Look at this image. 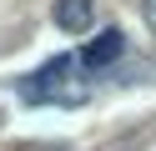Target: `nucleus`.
Returning a JSON list of instances; mask_svg holds the SVG:
<instances>
[{
    "label": "nucleus",
    "instance_id": "obj_3",
    "mask_svg": "<svg viewBox=\"0 0 156 151\" xmlns=\"http://www.w3.org/2000/svg\"><path fill=\"white\" fill-rule=\"evenodd\" d=\"M51 20L66 30V35H86V30L96 25V0H55Z\"/></svg>",
    "mask_w": 156,
    "mask_h": 151
},
{
    "label": "nucleus",
    "instance_id": "obj_4",
    "mask_svg": "<svg viewBox=\"0 0 156 151\" xmlns=\"http://www.w3.org/2000/svg\"><path fill=\"white\" fill-rule=\"evenodd\" d=\"M141 15H146V25L156 30V0H141Z\"/></svg>",
    "mask_w": 156,
    "mask_h": 151
},
{
    "label": "nucleus",
    "instance_id": "obj_1",
    "mask_svg": "<svg viewBox=\"0 0 156 151\" xmlns=\"http://www.w3.org/2000/svg\"><path fill=\"white\" fill-rule=\"evenodd\" d=\"M71 81V60H51V66H41L35 76H25L20 81V101L25 106H81L91 91L86 86H66Z\"/></svg>",
    "mask_w": 156,
    "mask_h": 151
},
{
    "label": "nucleus",
    "instance_id": "obj_2",
    "mask_svg": "<svg viewBox=\"0 0 156 151\" xmlns=\"http://www.w3.org/2000/svg\"><path fill=\"white\" fill-rule=\"evenodd\" d=\"M121 56H126V35H121L116 25H106L101 35L81 50V66H86V70H106V66H116Z\"/></svg>",
    "mask_w": 156,
    "mask_h": 151
},
{
    "label": "nucleus",
    "instance_id": "obj_5",
    "mask_svg": "<svg viewBox=\"0 0 156 151\" xmlns=\"http://www.w3.org/2000/svg\"><path fill=\"white\" fill-rule=\"evenodd\" d=\"M41 151H66V146H41Z\"/></svg>",
    "mask_w": 156,
    "mask_h": 151
}]
</instances>
